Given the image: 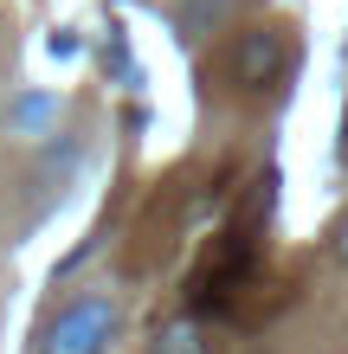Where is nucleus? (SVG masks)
I'll list each match as a JSON object with an SVG mask.
<instances>
[{
  "instance_id": "nucleus-4",
  "label": "nucleus",
  "mask_w": 348,
  "mask_h": 354,
  "mask_svg": "<svg viewBox=\"0 0 348 354\" xmlns=\"http://www.w3.org/2000/svg\"><path fill=\"white\" fill-rule=\"evenodd\" d=\"M149 354H207V342H200V328H194V322H168V328L155 335Z\"/></svg>"
},
{
  "instance_id": "nucleus-1",
  "label": "nucleus",
  "mask_w": 348,
  "mask_h": 354,
  "mask_svg": "<svg viewBox=\"0 0 348 354\" xmlns=\"http://www.w3.org/2000/svg\"><path fill=\"white\" fill-rule=\"evenodd\" d=\"M116 322H122L116 297H77V303H65V309L46 322L39 354H104L110 335H116Z\"/></svg>"
},
{
  "instance_id": "nucleus-2",
  "label": "nucleus",
  "mask_w": 348,
  "mask_h": 354,
  "mask_svg": "<svg viewBox=\"0 0 348 354\" xmlns=\"http://www.w3.org/2000/svg\"><path fill=\"white\" fill-rule=\"evenodd\" d=\"M284 65H291V39H284L277 26H252V32H239V46H232V84H239V91H264V84H277Z\"/></svg>"
},
{
  "instance_id": "nucleus-3",
  "label": "nucleus",
  "mask_w": 348,
  "mask_h": 354,
  "mask_svg": "<svg viewBox=\"0 0 348 354\" xmlns=\"http://www.w3.org/2000/svg\"><path fill=\"white\" fill-rule=\"evenodd\" d=\"M7 116H13V129H33V136H39V129L58 116V97H52V91H26V97H13Z\"/></svg>"
},
{
  "instance_id": "nucleus-5",
  "label": "nucleus",
  "mask_w": 348,
  "mask_h": 354,
  "mask_svg": "<svg viewBox=\"0 0 348 354\" xmlns=\"http://www.w3.org/2000/svg\"><path fill=\"white\" fill-rule=\"evenodd\" d=\"M336 258H342V264H348V219H342V225H336Z\"/></svg>"
}]
</instances>
